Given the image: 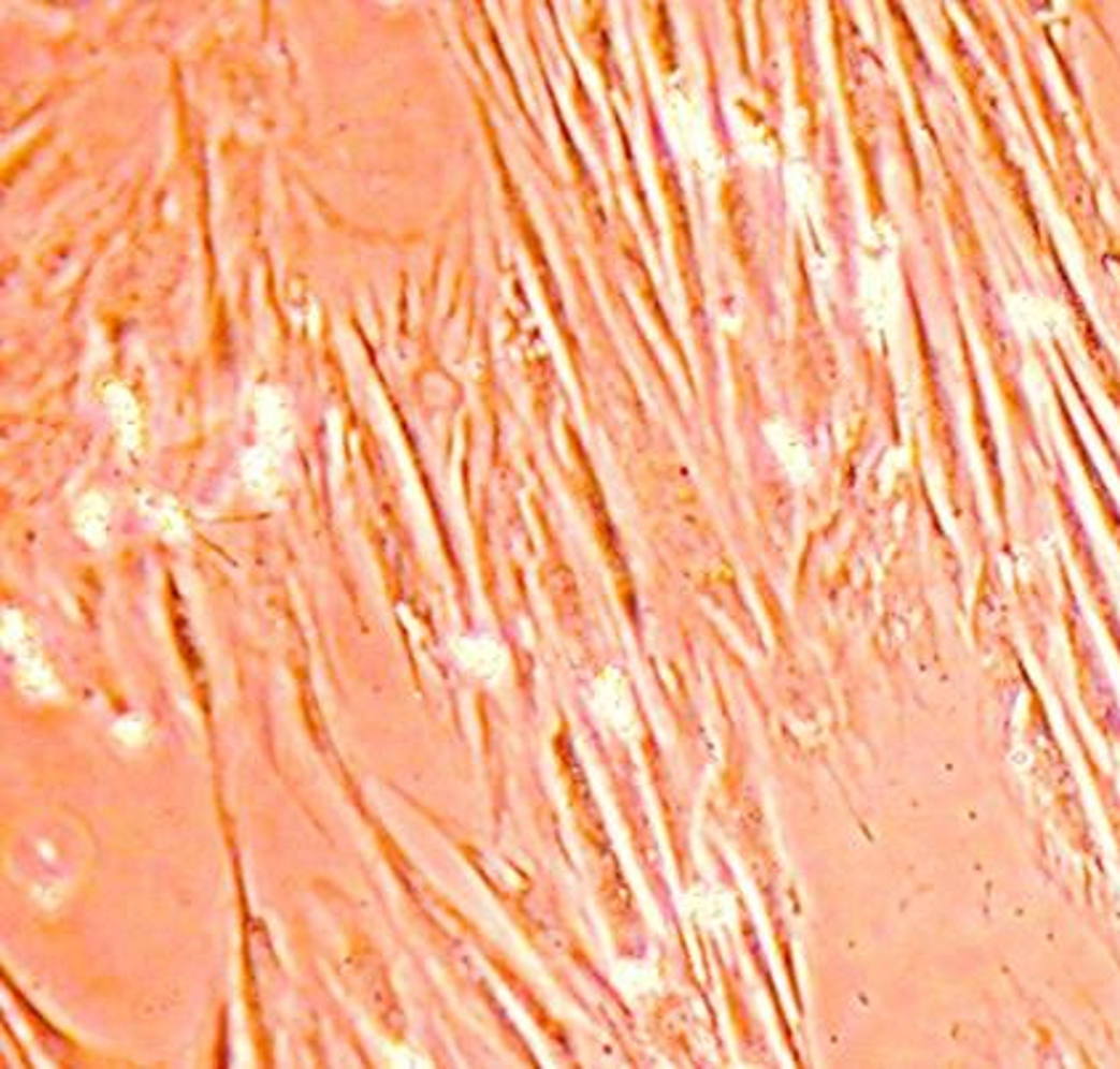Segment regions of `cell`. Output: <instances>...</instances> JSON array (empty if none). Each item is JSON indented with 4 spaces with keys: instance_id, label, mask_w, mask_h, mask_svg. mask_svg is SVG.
Wrapping results in <instances>:
<instances>
[{
    "instance_id": "6da1fadb",
    "label": "cell",
    "mask_w": 1120,
    "mask_h": 1069,
    "mask_svg": "<svg viewBox=\"0 0 1120 1069\" xmlns=\"http://www.w3.org/2000/svg\"><path fill=\"white\" fill-rule=\"evenodd\" d=\"M454 653H457L460 667L467 669L472 677L486 679V683H494V679H497L505 669L503 648H499V645L489 638L460 640V643L454 645Z\"/></svg>"
},
{
    "instance_id": "7a4b0ae2",
    "label": "cell",
    "mask_w": 1120,
    "mask_h": 1069,
    "mask_svg": "<svg viewBox=\"0 0 1120 1069\" xmlns=\"http://www.w3.org/2000/svg\"><path fill=\"white\" fill-rule=\"evenodd\" d=\"M595 708H598V714H603L606 722L616 733L627 735L632 730V701H629L627 688L616 677V672H608L595 688Z\"/></svg>"
}]
</instances>
